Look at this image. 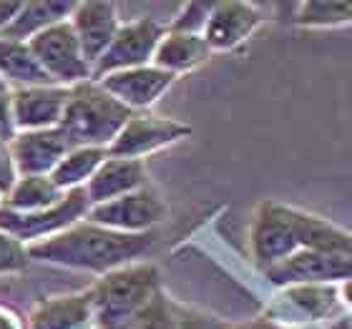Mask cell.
<instances>
[{
	"instance_id": "1",
	"label": "cell",
	"mask_w": 352,
	"mask_h": 329,
	"mask_svg": "<svg viewBox=\"0 0 352 329\" xmlns=\"http://www.w3.org/2000/svg\"><path fill=\"white\" fill-rule=\"evenodd\" d=\"M151 244H154V236L148 231L146 234H124V231L91 224V221H78L51 239L28 244V254L33 259L60 264L68 269L111 274L144 256L151 249Z\"/></svg>"
},
{
	"instance_id": "2",
	"label": "cell",
	"mask_w": 352,
	"mask_h": 329,
	"mask_svg": "<svg viewBox=\"0 0 352 329\" xmlns=\"http://www.w3.org/2000/svg\"><path fill=\"white\" fill-rule=\"evenodd\" d=\"M133 116L131 109L103 91L96 81H83L71 88L66 113L60 121V131L76 146L109 148L126 121Z\"/></svg>"
},
{
	"instance_id": "3",
	"label": "cell",
	"mask_w": 352,
	"mask_h": 329,
	"mask_svg": "<svg viewBox=\"0 0 352 329\" xmlns=\"http://www.w3.org/2000/svg\"><path fill=\"white\" fill-rule=\"evenodd\" d=\"M159 269L154 264H129L116 269L91 289L94 315L101 329H126L156 299Z\"/></svg>"
},
{
	"instance_id": "4",
	"label": "cell",
	"mask_w": 352,
	"mask_h": 329,
	"mask_svg": "<svg viewBox=\"0 0 352 329\" xmlns=\"http://www.w3.org/2000/svg\"><path fill=\"white\" fill-rule=\"evenodd\" d=\"M88 209H91V201H88L86 189H71L63 194L58 204L43 209V212L23 214L0 206V229L28 247V244L51 239V236L66 231L68 227L78 224L88 214Z\"/></svg>"
},
{
	"instance_id": "5",
	"label": "cell",
	"mask_w": 352,
	"mask_h": 329,
	"mask_svg": "<svg viewBox=\"0 0 352 329\" xmlns=\"http://www.w3.org/2000/svg\"><path fill=\"white\" fill-rule=\"evenodd\" d=\"M28 45L56 86L74 88L83 81H91V66L71 28V21L56 23L48 30L38 33L36 38H30Z\"/></svg>"
},
{
	"instance_id": "6",
	"label": "cell",
	"mask_w": 352,
	"mask_h": 329,
	"mask_svg": "<svg viewBox=\"0 0 352 329\" xmlns=\"http://www.w3.org/2000/svg\"><path fill=\"white\" fill-rule=\"evenodd\" d=\"M164 36H166V28L154 18H139V21L121 25L106 53L91 68V78L98 81L116 71L148 66V60H154V53Z\"/></svg>"
},
{
	"instance_id": "7",
	"label": "cell",
	"mask_w": 352,
	"mask_h": 329,
	"mask_svg": "<svg viewBox=\"0 0 352 329\" xmlns=\"http://www.w3.org/2000/svg\"><path fill=\"white\" fill-rule=\"evenodd\" d=\"M91 224L124 231V234H146L148 229L166 216V204L151 189L131 191L126 196L96 204L86 214Z\"/></svg>"
},
{
	"instance_id": "8",
	"label": "cell",
	"mask_w": 352,
	"mask_h": 329,
	"mask_svg": "<svg viewBox=\"0 0 352 329\" xmlns=\"http://www.w3.org/2000/svg\"><path fill=\"white\" fill-rule=\"evenodd\" d=\"M300 251L294 231V209L274 201H262L252 221V254L262 269Z\"/></svg>"
},
{
	"instance_id": "9",
	"label": "cell",
	"mask_w": 352,
	"mask_h": 329,
	"mask_svg": "<svg viewBox=\"0 0 352 329\" xmlns=\"http://www.w3.org/2000/svg\"><path fill=\"white\" fill-rule=\"evenodd\" d=\"M191 126L176 121V118L151 116V113H133L118 136L106 148L113 159H141V156L171 146L176 141L186 139Z\"/></svg>"
},
{
	"instance_id": "10",
	"label": "cell",
	"mask_w": 352,
	"mask_h": 329,
	"mask_svg": "<svg viewBox=\"0 0 352 329\" xmlns=\"http://www.w3.org/2000/svg\"><path fill=\"white\" fill-rule=\"evenodd\" d=\"M267 279L277 286L294 284H342L352 279V256L322 254V251H294L292 256L264 269Z\"/></svg>"
},
{
	"instance_id": "11",
	"label": "cell",
	"mask_w": 352,
	"mask_h": 329,
	"mask_svg": "<svg viewBox=\"0 0 352 329\" xmlns=\"http://www.w3.org/2000/svg\"><path fill=\"white\" fill-rule=\"evenodd\" d=\"M74 148L60 128L18 131L10 141L15 171L21 176H51L60 159Z\"/></svg>"
},
{
	"instance_id": "12",
	"label": "cell",
	"mask_w": 352,
	"mask_h": 329,
	"mask_svg": "<svg viewBox=\"0 0 352 329\" xmlns=\"http://www.w3.org/2000/svg\"><path fill=\"white\" fill-rule=\"evenodd\" d=\"M71 88L30 86L13 91V124L18 131H43L58 128L66 113Z\"/></svg>"
},
{
	"instance_id": "13",
	"label": "cell",
	"mask_w": 352,
	"mask_h": 329,
	"mask_svg": "<svg viewBox=\"0 0 352 329\" xmlns=\"http://www.w3.org/2000/svg\"><path fill=\"white\" fill-rule=\"evenodd\" d=\"M174 78L176 76L166 73L162 68L141 66V68H129V71H116V73L103 76L96 83L103 91H109L113 98H118L126 109H131L136 113V111L154 106L169 91Z\"/></svg>"
},
{
	"instance_id": "14",
	"label": "cell",
	"mask_w": 352,
	"mask_h": 329,
	"mask_svg": "<svg viewBox=\"0 0 352 329\" xmlns=\"http://www.w3.org/2000/svg\"><path fill=\"white\" fill-rule=\"evenodd\" d=\"M342 307L340 299V284H294L285 286L279 294L277 312L272 322L285 324L289 317H300V322H320L327 317H335Z\"/></svg>"
},
{
	"instance_id": "15",
	"label": "cell",
	"mask_w": 352,
	"mask_h": 329,
	"mask_svg": "<svg viewBox=\"0 0 352 329\" xmlns=\"http://www.w3.org/2000/svg\"><path fill=\"white\" fill-rule=\"evenodd\" d=\"M262 13L252 3H214L204 28V41L214 51H232L259 28Z\"/></svg>"
},
{
	"instance_id": "16",
	"label": "cell",
	"mask_w": 352,
	"mask_h": 329,
	"mask_svg": "<svg viewBox=\"0 0 352 329\" xmlns=\"http://www.w3.org/2000/svg\"><path fill=\"white\" fill-rule=\"evenodd\" d=\"M68 21L81 43L88 66L94 68L96 60L106 53V48L121 28L116 5L113 3H76V10Z\"/></svg>"
},
{
	"instance_id": "17",
	"label": "cell",
	"mask_w": 352,
	"mask_h": 329,
	"mask_svg": "<svg viewBox=\"0 0 352 329\" xmlns=\"http://www.w3.org/2000/svg\"><path fill=\"white\" fill-rule=\"evenodd\" d=\"M146 181V168L141 159H113L109 156L106 161L98 166L91 181L86 183V194L91 206L111 201V198L126 196L131 191L144 189Z\"/></svg>"
},
{
	"instance_id": "18",
	"label": "cell",
	"mask_w": 352,
	"mask_h": 329,
	"mask_svg": "<svg viewBox=\"0 0 352 329\" xmlns=\"http://www.w3.org/2000/svg\"><path fill=\"white\" fill-rule=\"evenodd\" d=\"M94 315L91 292L48 297L30 312L28 329H78Z\"/></svg>"
},
{
	"instance_id": "19",
	"label": "cell",
	"mask_w": 352,
	"mask_h": 329,
	"mask_svg": "<svg viewBox=\"0 0 352 329\" xmlns=\"http://www.w3.org/2000/svg\"><path fill=\"white\" fill-rule=\"evenodd\" d=\"M209 56H212V48L206 45L204 36L166 30V36L162 38V43H159V48L154 53V66L176 76L206 63Z\"/></svg>"
},
{
	"instance_id": "20",
	"label": "cell",
	"mask_w": 352,
	"mask_h": 329,
	"mask_svg": "<svg viewBox=\"0 0 352 329\" xmlns=\"http://www.w3.org/2000/svg\"><path fill=\"white\" fill-rule=\"evenodd\" d=\"M0 78L8 86H13L15 91L30 86H56L51 76L41 68L28 43L10 41L3 36H0Z\"/></svg>"
},
{
	"instance_id": "21",
	"label": "cell",
	"mask_w": 352,
	"mask_h": 329,
	"mask_svg": "<svg viewBox=\"0 0 352 329\" xmlns=\"http://www.w3.org/2000/svg\"><path fill=\"white\" fill-rule=\"evenodd\" d=\"M74 10H76V3H48V0H41V3H23L18 15L3 28L0 36L10 38V41L28 43L30 38H36L38 33L48 30L51 25H56V23L68 21Z\"/></svg>"
},
{
	"instance_id": "22",
	"label": "cell",
	"mask_w": 352,
	"mask_h": 329,
	"mask_svg": "<svg viewBox=\"0 0 352 329\" xmlns=\"http://www.w3.org/2000/svg\"><path fill=\"white\" fill-rule=\"evenodd\" d=\"M63 198V191L53 183L51 176H21L13 189L3 196V206L10 212H43Z\"/></svg>"
},
{
	"instance_id": "23",
	"label": "cell",
	"mask_w": 352,
	"mask_h": 329,
	"mask_svg": "<svg viewBox=\"0 0 352 329\" xmlns=\"http://www.w3.org/2000/svg\"><path fill=\"white\" fill-rule=\"evenodd\" d=\"M109 159V151L98 146H76L71 148L60 163L53 168V183L58 186L63 194L71 189H86V183L91 181V176L98 171L103 161Z\"/></svg>"
},
{
	"instance_id": "24",
	"label": "cell",
	"mask_w": 352,
	"mask_h": 329,
	"mask_svg": "<svg viewBox=\"0 0 352 329\" xmlns=\"http://www.w3.org/2000/svg\"><path fill=\"white\" fill-rule=\"evenodd\" d=\"M352 23V0H309L297 10L302 28H335Z\"/></svg>"
},
{
	"instance_id": "25",
	"label": "cell",
	"mask_w": 352,
	"mask_h": 329,
	"mask_svg": "<svg viewBox=\"0 0 352 329\" xmlns=\"http://www.w3.org/2000/svg\"><path fill=\"white\" fill-rule=\"evenodd\" d=\"M126 329H179V319L171 312L169 302L162 294H156V299Z\"/></svg>"
},
{
	"instance_id": "26",
	"label": "cell",
	"mask_w": 352,
	"mask_h": 329,
	"mask_svg": "<svg viewBox=\"0 0 352 329\" xmlns=\"http://www.w3.org/2000/svg\"><path fill=\"white\" fill-rule=\"evenodd\" d=\"M212 8H214V3H186V5L182 8V13L176 15V21L171 23L166 30L204 36V28H206V21H209Z\"/></svg>"
},
{
	"instance_id": "27",
	"label": "cell",
	"mask_w": 352,
	"mask_h": 329,
	"mask_svg": "<svg viewBox=\"0 0 352 329\" xmlns=\"http://www.w3.org/2000/svg\"><path fill=\"white\" fill-rule=\"evenodd\" d=\"M28 259H30L28 247L0 229V274L23 269L28 264Z\"/></svg>"
},
{
	"instance_id": "28",
	"label": "cell",
	"mask_w": 352,
	"mask_h": 329,
	"mask_svg": "<svg viewBox=\"0 0 352 329\" xmlns=\"http://www.w3.org/2000/svg\"><path fill=\"white\" fill-rule=\"evenodd\" d=\"M15 124H13V88L0 78V139L13 141Z\"/></svg>"
},
{
	"instance_id": "29",
	"label": "cell",
	"mask_w": 352,
	"mask_h": 329,
	"mask_svg": "<svg viewBox=\"0 0 352 329\" xmlns=\"http://www.w3.org/2000/svg\"><path fill=\"white\" fill-rule=\"evenodd\" d=\"M18 181V171H15L13 154H10V141L0 139V196H6Z\"/></svg>"
},
{
	"instance_id": "30",
	"label": "cell",
	"mask_w": 352,
	"mask_h": 329,
	"mask_svg": "<svg viewBox=\"0 0 352 329\" xmlns=\"http://www.w3.org/2000/svg\"><path fill=\"white\" fill-rule=\"evenodd\" d=\"M179 329H224V324L217 322V319H209V317H184L179 319Z\"/></svg>"
},
{
	"instance_id": "31",
	"label": "cell",
	"mask_w": 352,
	"mask_h": 329,
	"mask_svg": "<svg viewBox=\"0 0 352 329\" xmlns=\"http://www.w3.org/2000/svg\"><path fill=\"white\" fill-rule=\"evenodd\" d=\"M0 329H25V322L15 309L0 304Z\"/></svg>"
},
{
	"instance_id": "32",
	"label": "cell",
	"mask_w": 352,
	"mask_h": 329,
	"mask_svg": "<svg viewBox=\"0 0 352 329\" xmlns=\"http://www.w3.org/2000/svg\"><path fill=\"white\" fill-rule=\"evenodd\" d=\"M21 5H23V3H0V33H3V28H6L8 23L18 15Z\"/></svg>"
},
{
	"instance_id": "33",
	"label": "cell",
	"mask_w": 352,
	"mask_h": 329,
	"mask_svg": "<svg viewBox=\"0 0 352 329\" xmlns=\"http://www.w3.org/2000/svg\"><path fill=\"white\" fill-rule=\"evenodd\" d=\"M239 329H294V327H285V324H277L272 322V319H262V322L247 324V327H239Z\"/></svg>"
}]
</instances>
